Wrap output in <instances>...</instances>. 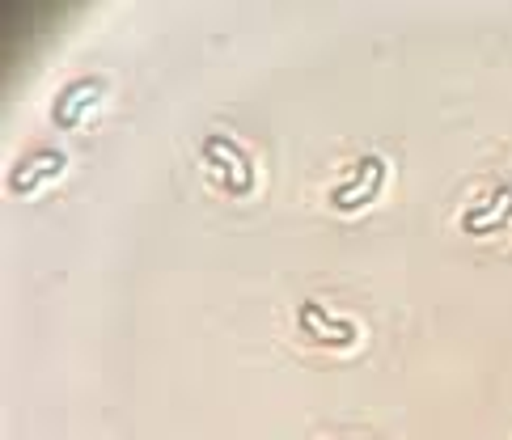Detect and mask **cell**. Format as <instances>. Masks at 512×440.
Returning <instances> with one entry per match:
<instances>
[{
    "instance_id": "obj_1",
    "label": "cell",
    "mask_w": 512,
    "mask_h": 440,
    "mask_svg": "<svg viewBox=\"0 0 512 440\" xmlns=\"http://www.w3.org/2000/svg\"><path fill=\"white\" fill-rule=\"evenodd\" d=\"M199 157H204L208 165V178L221 187L225 195H250L254 182H259V170H254V157L242 140L233 136H204V144H199Z\"/></svg>"
},
{
    "instance_id": "obj_5",
    "label": "cell",
    "mask_w": 512,
    "mask_h": 440,
    "mask_svg": "<svg viewBox=\"0 0 512 440\" xmlns=\"http://www.w3.org/2000/svg\"><path fill=\"white\" fill-rule=\"evenodd\" d=\"M106 94V81L102 77H77V81H68L56 102H51V123L60 127V132H72V127H81L85 115L102 102Z\"/></svg>"
},
{
    "instance_id": "obj_4",
    "label": "cell",
    "mask_w": 512,
    "mask_h": 440,
    "mask_svg": "<svg viewBox=\"0 0 512 440\" xmlns=\"http://www.w3.org/2000/svg\"><path fill=\"white\" fill-rule=\"evenodd\" d=\"M457 225H462V233H470V237L504 233L512 225V182H496L487 195L470 199L462 208V216H457Z\"/></svg>"
},
{
    "instance_id": "obj_3",
    "label": "cell",
    "mask_w": 512,
    "mask_h": 440,
    "mask_svg": "<svg viewBox=\"0 0 512 440\" xmlns=\"http://www.w3.org/2000/svg\"><path fill=\"white\" fill-rule=\"evenodd\" d=\"M297 330L305 343L314 347H331V352H352L360 343V322L347 318V314H335L331 305L322 301H301L297 305Z\"/></svg>"
},
{
    "instance_id": "obj_2",
    "label": "cell",
    "mask_w": 512,
    "mask_h": 440,
    "mask_svg": "<svg viewBox=\"0 0 512 440\" xmlns=\"http://www.w3.org/2000/svg\"><path fill=\"white\" fill-rule=\"evenodd\" d=\"M386 178H390V161L381 153H364V157H356L352 165H347V174L331 187L326 204H331L335 212H360L381 195Z\"/></svg>"
},
{
    "instance_id": "obj_6",
    "label": "cell",
    "mask_w": 512,
    "mask_h": 440,
    "mask_svg": "<svg viewBox=\"0 0 512 440\" xmlns=\"http://www.w3.org/2000/svg\"><path fill=\"white\" fill-rule=\"evenodd\" d=\"M68 170V153L60 149V144H43V149H34L26 157L13 161L9 170V191L13 195H30L34 187H43L47 178H56Z\"/></svg>"
}]
</instances>
